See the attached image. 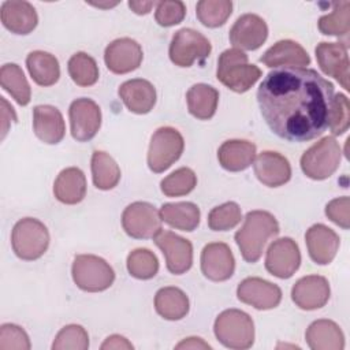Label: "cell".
<instances>
[{
    "instance_id": "cell-20",
    "label": "cell",
    "mask_w": 350,
    "mask_h": 350,
    "mask_svg": "<svg viewBox=\"0 0 350 350\" xmlns=\"http://www.w3.org/2000/svg\"><path fill=\"white\" fill-rule=\"evenodd\" d=\"M253 168L257 179L268 187L282 186L291 178L288 160L278 152L265 150L260 153L253 161Z\"/></svg>"
},
{
    "instance_id": "cell-22",
    "label": "cell",
    "mask_w": 350,
    "mask_h": 350,
    "mask_svg": "<svg viewBox=\"0 0 350 350\" xmlns=\"http://www.w3.org/2000/svg\"><path fill=\"white\" fill-rule=\"evenodd\" d=\"M0 18L5 29L15 34H29L38 22L34 7L23 0L4 1L0 8Z\"/></svg>"
},
{
    "instance_id": "cell-23",
    "label": "cell",
    "mask_w": 350,
    "mask_h": 350,
    "mask_svg": "<svg viewBox=\"0 0 350 350\" xmlns=\"http://www.w3.org/2000/svg\"><path fill=\"white\" fill-rule=\"evenodd\" d=\"M33 129L45 144H57L63 139L66 126L60 111L52 105H37L33 109Z\"/></svg>"
},
{
    "instance_id": "cell-3",
    "label": "cell",
    "mask_w": 350,
    "mask_h": 350,
    "mask_svg": "<svg viewBox=\"0 0 350 350\" xmlns=\"http://www.w3.org/2000/svg\"><path fill=\"white\" fill-rule=\"evenodd\" d=\"M217 79L228 89L243 93L247 92L261 77V70L247 63V55L241 49H226L217 60Z\"/></svg>"
},
{
    "instance_id": "cell-12",
    "label": "cell",
    "mask_w": 350,
    "mask_h": 350,
    "mask_svg": "<svg viewBox=\"0 0 350 350\" xmlns=\"http://www.w3.org/2000/svg\"><path fill=\"white\" fill-rule=\"evenodd\" d=\"M301 264V253L298 245L291 238H280L273 241L265 257L267 271L280 279L291 278Z\"/></svg>"
},
{
    "instance_id": "cell-40",
    "label": "cell",
    "mask_w": 350,
    "mask_h": 350,
    "mask_svg": "<svg viewBox=\"0 0 350 350\" xmlns=\"http://www.w3.org/2000/svg\"><path fill=\"white\" fill-rule=\"evenodd\" d=\"M242 219L241 208L237 202H226L213 208L208 215V226L213 231H227L234 228Z\"/></svg>"
},
{
    "instance_id": "cell-32",
    "label": "cell",
    "mask_w": 350,
    "mask_h": 350,
    "mask_svg": "<svg viewBox=\"0 0 350 350\" xmlns=\"http://www.w3.org/2000/svg\"><path fill=\"white\" fill-rule=\"evenodd\" d=\"M154 308L165 320H180L189 312V298L178 287H163L156 293Z\"/></svg>"
},
{
    "instance_id": "cell-16",
    "label": "cell",
    "mask_w": 350,
    "mask_h": 350,
    "mask_svg": "<svg viewBox=\"0 0 350 350\" xmlns=\"http://www.w3.org/2000/svg\"><path fill=\"white\" fill-rule=\"evenodd\" d=\"M235 260L228 245L223 242L208 243L201 252V271L213 282H223L232 276Z\"/></svg>"
},
{
    "instance_id": "cell-9",
    "label": "cell",
    "mask_w": 350,
    "mask_h": 350,
    "mask_svg": "<svg viewBox=\"0 0 350 350\" xmlns=\"http://www.w3.org/2000/svg\"><path fill=\"white\" fill-rule=\"evenodd\" d=\"M212 51L209 40L193 29L178 30L170 44V59L179 67H190L194 62L204 60Z\"/></svg>"
},
{
    "instance_id": "cell-21",
    "label": "cell",
    "mask_w": 350,
    "mask_h": 350,
    "mask_svg": "<svg viewBox=\"0 0 350 350\" xmlns=\"http://www.w3.org/2000/svg\"><path fill=\"white\" fill-rule=\"evenodd\" d=\"M305 241L310 258L320 265L329 264L335 258L340 243L338 234L324 224L312 226L305 234Z\"/></svg>"
},
{
    "instance_id": "cell-37",
    "label": "cell",
    "mask_w": 350,
    "mask_h": 350,
    "mask_svg": "<svg viewBox=\"0 0 350 350\" xmlns=\"http://www.w3.org/2000/svg\"><path fill=\"white\" fill-rule=\"evenodd\" d=\"M197 18L208 27L221 26L232 12V3L228 0H201L197 3Z\"/></svg>"
},
{
    "instance_id": "cell-17",
    "label": "cell",
    "mask_w": 350,
    "mask_h": 350,
    "mask_svg": "<svg viewBox=\"0 0 350 350\" xmlns=\"http://www.w3.org/2000/svg\"><path fill=\"white\" fill-rule=\"evenodd\" d=\"M237 295L243 304L261 310L276 308L282 299L280 288L261 278L243 279L237 288Z\"/></svg>"
},
{
    "instance_id": "cell-33",
    "label": "cell",
    "mask_w": 350,
    "mask_h": 350,
    "mask_svg": "<svg viewBox=\"0 0 350 350\" xmlns=\"http://www.w3.org/2000/svg\"><path fill=\"white\" fill-rule=\"evenodd\" d=\"M93 183L100 190L113 189L120 180V168L105 152L96 150L92 154Z\"/></svg>"
},
{
    "instance_id": "cell-18",
    "label": "cell",
    "mask_w": 350,
    "mask_h": 350,
    "mask_svg": "<svg viewBox=\"0 0 350 350\" xmlns=\"http://www.w3.org/2000/svg\"><path fill=\"white\" fill-rule=\"evenodd\" d=\"M142 49L139 44L129 37L113 40L104 52V62L109 71L126 74L139 67L142 62Z\"/></svg>"
},
{
    "instance_id": "cell-45",
    "label": "cell",
    "mask_w": 350,
    "mask_h": 350,
    "mask_svg": "<svg viewBox=\"0 0 350 350\" xmlns=\"http://www.w3.org/2000/svg\"><path fill=\"white\" fill-rule=\"evenodd\" d=\"M325 215L331 221H334L343 230H347L350 226V200H349V197L343 196V197L329 201L325 206Z\"/></svg>"
},
{
    "instance_id": "cell-11",
    "label": "cell",
    "mask_w": 350,
    "mask_h": 350,
    "mask_svg": "<svg viewBox=\"0 0 350 350\" xmlns=\"http://www.w3.org/2000/svg\"><path fill=\"white\" fill-rule=\"evenodd\" d=\"M156 246L165 257L167 269L174 275L185 273L193 264V246L189 239L172 231H160L154 238Z\"/></svg>"
},
{
    "instance_id": "cell-6",
    "label": "cell",
    "mask_w": 350,
    "mask_h": 350,
    "mask_svg": "<svg viewBox=\"0 0 350 350\" xmlns=\"http://www.w3.org/2000/svg\"><path fill=\"white\" fill-rule=\"evenodd\" d=\"M11 245L15 254L22 260H37L48 249V228L37 219H21L12 228Z\"/></svg>"
},
{
    "instance_id": "cell-35",
    "label": "cell",
    "mask_w": 350,
    "mask_h": 350,
    "mask_svg": "<svg viewBox=\"0 0 350 350\" xmlns=\"http://www.w3.org/2000/svg\"><path fill=\"white\" fill-rule=\"evenodd\" d=\"M332 12L319 19V30L327 36L343 37L350 31V1L332 3Z\"/></svg>"
},
{
    "instance_id": "cell-28",
    "label": "cell",
    "mask_w": 350,
    "mask_h": 350,
    "mask_svg": "<svg viewBox=\"0 0 350 350\" xmlns=\"http://www.w3.org/2000/svg\"><path fill=\"white\" fill-rule=\"evenodd\" d=\"M55 197L68 205L78 204L86 194V178L83 172L77 167H68L63 170L53 183Z\"/></svg>"
},
{
    "instance_id": "cell-4",
    "label": "cell",
    "mask_w": 350,
    "mask_h": 350,
    "mask_svg": "<svg viewBox=\"0 0 350 350\" xmlns=\"http://www.w3.org/2000/svg\"><path fill=\"white\" fill-rule=\"evenodd\" d=\"M217 340L230 349H249L254 342V324L252 317L238 309H227L215 320Z\"/></svg>"
},
{
    "instance_id": "cell-14",
    "label": "cell",
    "mask_w": 350,
    "mask_h": 350,
    "mask_svg": "<svg viewBox=\"0 0 350 350\" xmlns=\"http://www.w3.org/2000/svg\"><path fill=\"white\" fill-rule=\"evenodd\" d=\"M316 59L324 74L334 77L349 90V56L345 42H320L316 46Z\"/></svg>"
},
{
    "instance_id": "cell-13",
    "label": "cell",
    "mask_w": 350,
    "mask_h": 350,
    "mask_svg": "<svg viewBox=\"0 0 350 350\" xmlns=\"http://www.w3.org/2000/svg\"><path fill=\"white\" fill-rule=\"evenodd\" d=\"M70 124L74 139L85 142L92 139L101 126L100 107L90 98H77L70 105Z\"/></svg>"
},
{
    "instance_id": "cell-1",
    "label": "cell",
    "mask_w": 350,
    "mask_h": 350,
    "mask_svg": "<svg viewBox=\"0 0 350 350\" xmlns=\"http://www.w3.org/2000/svg\"><path fill=\"white\" fill-rule=\"evenodd\" d=\"M334 85L305 67H278L257 90V103L268 127L291 142L313 139L328 127Z\"/></svg>"
},
{
    "instance_id": "cell-49",
    "label": "cell",
    "mask_w": 350,
    "mask_h": 350,
    "mask_svg": "<svg viewBox=\"0 0 350 350\" xmlns=\"http://www.w3.org/2000/svg\"><path fill=\"white\" fill-rule=\"evenodd\" d=\"M154 5V1H129V7L135 12V14H148L150 8Z\"/></svg>"
},
{
    "instance_id": "cell-39",
    "label": "cell",
    "mask_w": 350,
    "mask_h": 350,
    "mask_svg": "<svg viewBox=\"0 0 350 350\" xmlns=\"http://www.w3.org/2000/svg\"><path fill=\"white\" fill-rule=\"evenodd\" d=\"M127 269L137 279H150L159 271L157 257L149 249H135L127 257Z\"/></svg>"
},
{
    "instance_id": "cell-43",
    "label": "cell",
    "mask_w": 350,
    "mask_h": 350,
    "mask_svg": "<svg viewBox=\"0 0 350 350\" xmlns=\"http://www.w3.org/2000/svg\"><path fill=\"white\" fill-rule=\"evenodd\" d=\"M186 15V7L179 0H164L156 3L154 18L160 26L170 27L182 22Z\"/></svg>"
},
{
    "instance_id": "cell-10",
    "label": "cell",
    "mask_w": 350,
    "mask_h": 350,
    "mask_svg": "<svg viewBox=\"0 0 350 350\" xmlns=\"http://www.w3.org/2000/svg\"><path fill=\"white\" fill-rule=\"evenodd\" d=\"M122 226L131 238H154L161 231V217L152 204L137 201L123 211Z\"/></svg>"
},
{
    "instance_id": "cell-19",
    "label": "cell",
    "mask_w": 350,
    "mask_h": 350,
    "mask_svg": "<svg viewBox=\"0 0 350 350\" xmlns=\"http://www.w3.org/2000/svg\"><path fill=\"white\" fill-rule=\"evenodd\" d=\"M291 298L298 308L305 310L323 308L329 299V283L324 276H304L293 286Z\"/></svg>"
},
{
    "instance_id": "cell-7",
    "label": "cell",
    "mask_w": 350,
    "mask_h": 350,
    "mask_svg": "<svg viewBox=\"0 0 350 350\" xmlns=\"http://www.w3.org/2000/svg\"><path fill=\"white\" fill-rule=\"evenodd\" d=\"M74 283L83 291L97 293L107 290L115 280L112 267L101 257L93 254H79L72 262Z\"/></svg>"
},
{
    "instance_id": "cell-34",
    "label": "cell",
    "mask_w": 350,
    "mask_h": 350,
    "mask_svg": "<svg viewBox=\"0 0 350 350\" xmlns=\"http://www.w3.org/2000/svg\"><path fill=\"white\" fill-rule=\"evenodd\" d=\"M0 83L19 105H27L31 97L29 82L22 68L15 63H7L0 70Z\"/></svg>"
},
{
    "instance_id": "cell-47",
    "label": "cell",
    "mask_w": 350,
    "mask_h": 350,
    "mask_svg": "<svg viewBox=\"0 0 350 350\" xmlns=\"http://www.w3.org/2000/svg\"><path fill=\"white\" fill-rule=\"evenodd\" d=\"M133 345L120 335L108 336L101 345V350H131Z\"/></svg>"
},
{
    "instance_id": "cell-8",
    "label": "cell",
    "mask_w": 350,
    "mask_h": 350,
    "mask_svg": "<svg viewBox=\"0 0 350 350\" xmlns=\"http://www.w3.org/2000/svg\"><path fill=\"white\" fill-rule=\"evenodd\" d=\"M185 148L180 133L170 126L157 129L149 144L148 165L150 171L159 174L170 168L182 154Z\"/></svg>"
},
{
    "instance_id": "cell-29",
    "label": "cell",
    "mask_w": 350,
    "mask_h": 350,
    "mask_svg": "<svg viewBox=\"0 0 350 350\" xmlns=\"http://www.w3.org/2000/svg\"><path fill=\"white\" fill-rule=\"evenodd\" d=\"M26 66L33 81L40 86H51L60 77L57 59L44 51H33L26 57Z\"/></svg>"
},
{
    "instance_id": "cell-24",
    "label": "cell",
    "mask_w": 350,
    "mask_h": 350,
    "mask_svg": "<svg viewBox=\"0 0 350 350\" xmlns=\"http://www.w3.org/2000/svg\"><path fill=\"white\" fill-rule=\"evenodd\" d=\"M119 96L129 111L138 115L150 112L156 103V90L153 85L141 78L123 82L119 88Z\"/></svg>"
},
{
    "instance_id": "cell-26",
    "label": "cell",
    "mask_w": 350,
    "mask_h": 350,
    "mask_svg": "<svg viewBox=\"0 0 350 350\" xmlns=\"http://www.w3.org/2000/svg\"><path fill=\"white\" fill-rule=\"evenodd\" d=\"M256 157V145L245 139H230L220 145L217 159L220 165L227 171H243Z\"/></svg>"
},
{
    "instance_id": "cell-5",
    "label": "cell",
    "mask_w": 350,
    "mask_h": 350,
    "mask_svg": "<svg viewBox=\"0 0 350 350\" xmlns=\"http://www.w3.org/2000/svg\"><path fill=\"white\" fill-rule=\"evenodd\" d=\"M342 150L334 137H324L312 145L301 157V168L314 180L329 178L339 167Z\"/></svg>"
},
{
    "instance_id": "cell-48",
    "label": "cell",
    "mask_w": 350,
    "mask_h": 350,
    "mask_svg": "<svg viewBox=\"0 0 350 350\" xmlns=\"http://www.w3.org/2000/svg\"><path fill=\"white\" fill-rule=\"evenodd\" d=\"M175 349H211V346L204 342L201 338H187L185 340H182L180 343H178L175 346Z\"/></svg>"
},
{
    "instance_id": "cell-46",
    "label": "cell",
    "mask_w": 350,
    "mask_h": 350,
    "mask_svg": "<svg viewBox=\"0 0 350 350\" xmlns=\"http://www.w3.org/2000/svg\"><path fill=\"white\" fill-rule=\"evenodd\" d=\"M0 103H1V138H4L11 122L16 120V115L14 108L8 104V101L4 97H0Z\"/></svg>"
},
{
    "instance_id": "cell-44",
    "label": "cell",
    "mask_w": 350,
    "mask_h": 350,
    "mask_svg": "<svg viewBox=\"0 0 350 350\" xmlns=\"http://www.w3.org/2000/svg\"><path fill=\"white\" fill-rule=\"evenodd\" d=\"M27 334L15 324H3L0 328V350H29Z\"/></svg>"
},
{
    "instance_id": "cell-2",
    "label": "cell",
    "mask_w": 350,
    "mask_h": 350,
    "mask_svg": "<svg viewBox=\"0 0 350 350\" xmlns=\"http://www.w3.org/2000/svg\"><path fill=\"white\" fill-rule=\"evenodd\" d=\"M279 234V224L273 215L265 211H252L246 215L243 226L235 232V242L245 261L256 262L267 242Z\"/></svg>"
},
{
    "instance_id": "cell-27",
    "label": "cell",
    "mask_w": 350,
    "mask_h": 350,
    "mask_svg": "<svg viewBox=\"0 0 350 350\" xmlns=\"http://www.w3.org/2000/svg\"><path fill=\"white\" fill-rule=\"evenodd\" d=\"M305 338L313 350H342L345 347L342 329L336 323L327 319L313 321L306 329Z\"/></svg>"
},
{
    "instance_id": "cell-31",
    "label": "cell",
    "mask_w": 350,
    "mask_h": 350,
    "mask_svg": "<svg viewBox=\"0 0 350 350\" xmlns=\"http://www.w3.org/2000/svg\"><path fill=\"white\" fill-rule=\"evenodd\" d=\"M159 213L163 221L182 231H193L200 223V209L193 202H168Z\"/></svg>"
},
{
    "instance_id": "cell-15",
    "label": "cell",
    "mask_w": 350,
    "mask_h": 350,
    "mask_svg": "<svg viewBox=\"0 0 350 350\" xmlns=\"http://www.w3.org/2000/svg\"><path fill=\"white\" fill-rule=\"evenodd\" d=\"M268 37L265 21L256 14L241 15L230 30V41L238 49L254 51L260 48Z\"/></svg>"
},
{
    "instance_id": "cell-30",
    "label": "cell",
    "mask_w": 350,
    "mask_h": 350,
    "mask_svg": "<svg viewBox=\"0 0 350 350\" xmlns=\"http://www.w3.org/2000/svg\"><path fill=\"white\" fill-rule=\"evenodd\" d=\"M186 100L189 112L194 118L200 120H208L216 112L219 92L206 83H197L189 89Z\"/></svg>"
},
{
    "instance_id": "cell-36",
    "label": "cell",
    "mask_w": 350,
    "mask_h": 350,
    "mask_svg": "<svg viewBox=\"0 0 350 350\" xmlns=\"http://www.w3.org/2000/svg\"><path fill=\"white\" fill-rule=\"evenodd\" d=\"M68 74L77 85L92 86L98 79V67L92 56L85 52H77L68 60Z\"/></svg>"
},
{
    "instance_id": "cell-41",
    "label": "cell",
    "mask_w": 350,
    "mask_h": 350,
    "mask_svg": "<svg viewBox=\"0 0 350 350\" xmlns=\"http://www.w3.org/2000/svg\"><path fill=\"white\" fill-rule=\"evenodd\" d=\"M89 347V336L82 325L70 324L63 327L53 343V350H86Z\"/></svg>"
},
{
    "instance_id": "cell-25",
    "label": "cell",
    "mask_w": 350,
    "mask_h": 350,
    "mask_svg": "<svg viewBox=\"0 0 350 350\" xmlns=\"http://www.w3.org/2000/svg\"><path fill=\"white\" fill-rule=\"evenodd\" d=\"M260 60L267 67H304L310 63L308 52L298 42L291 40L278 41L260 57Z\"/></svg>"
},
{
    "instance_id": "cell-38",
    "label": "cell",
    "mask_w": 350,
    "mask_h": 350,
    "mask_svg": "<svg viewBox=\"0 0 350 350\" xmlns=\"http://www.w3.org/2000/svg\"><path fill=\"white\" fill-rule=\"evenodd\" d=\"M197 185V176L193 170L182 167L165 176L161 183V191L167 197H179L189 194Z\"/></svg>"
},
{
    "instance_id": "cell-42",
    "label": "cell",
    "mask_w": 350,
    "mask_h": 350,
    "mask_svg": "<svg viewBox=\"0 0 350 350\" xmlns=\"http://www.w3.org/2000/svg\"><path fill=\"white\" fill-rule=\"evenodd\" d=\"M350 124V105L343 93H338L332 98L328 127L334 135H340L347 131Z\"/></svg>"
}]
</instances>
